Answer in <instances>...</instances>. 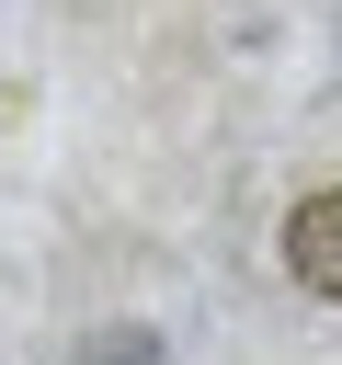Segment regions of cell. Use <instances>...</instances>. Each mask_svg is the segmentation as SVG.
<instances>
[{"label": "cell", "mask_w": 342, "mask_h": 365, "mask_svg": "<svg viewBox=\"0 0 342 365\" xmlns=\"http://www.w3.org/2000/svg\"><path fill=\"white\" fill-rule=\"evenodd\" d=\"M285 274H296L308 297H342V182L285 217Z\"/></svg>", "instance_id": "1"}, {"label": "cell", "mask_w": 342, "mask_h": 365, "mask_svg": "<svg viewBox=\"0 0 342 365\" xmlns=\"http://www.w3.org/2000/svg\"><path fill=\"white\" fill-rule=\"evenodd\" d=\"M80 365H160V342H148V331H103Z\"/></svg>", "instance_id": "2"}]
</instances>
